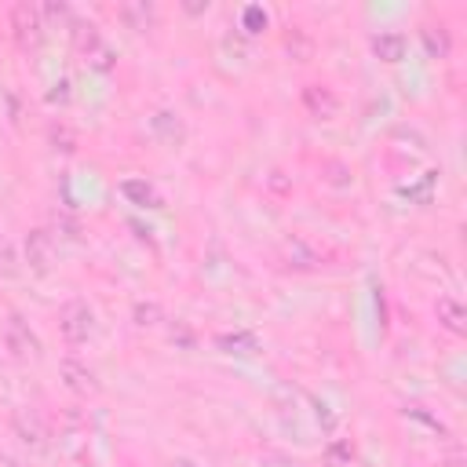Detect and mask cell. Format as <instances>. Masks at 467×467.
I'll return each mask as SVG.
<instances>
[{
  "mask_svg": "<svg viewBox=\"0 0 467 467\" xmlns=\"http://www.w3.org/2000/svg\"><path fill=\"white\" fill-rule=\"evenodd\" d=\"M74 44L81 51V58L95 70V74H110L117 70V51L110 48V40L92 26V22H74Z\"/></svg>",
  "mask_w": 467,
  "mask_h": 467,
  "instance_id": "cell-1",
  "label": "cell"
},
{
  "mask_svg": "<svg viewBox=\"0 0 467 467\" xmlns=\"http://www.w3.org/2000/svg\"><path fill=\"white\" fill-rule=\"evenodd\" d=\"M95 332V311L84 300H66L58 307V336H63L70 347L88 343Z\"/></svg>",
  "mask_w": 467,
  "mask_h": 467,
  "instance_id": "cell-2",
  "label": "cell"
},
{
  "mask_svg": "<svg viewBox=\"0 0 467 467\" xmlns=\"http://www.w3.org/2000/svg\"><path fill=\"white\" fill-rule=\"evenodd\" d=\"M8 26H12V37H15V44L22 48V51H37L40 44H44V15H40V8L37 4H15L12 12H8Z\"/></svg>",
  "mask_w": 467,
  "mask_h": 467,
  "instance_id": "cell-3",
  "label": "cell"
},
{
  "mask_svg": "<svg viewBox=\"0 0 467 467\" xmlns=\"http://www.w3.org/2000/svg\"><path fill=\"white\" fill-rule=\"evenodd\" d=\"M0 336H4V347H8V355L12 358H33V355H40V339L33 336V329H30V322L22 318V314H8L4 322H0Z\"/></svg>",
  "mask_w": 467,
  "mask_h": 467,
  "instance_id": "cell-4",
  "label": "cell"
},
{
  "mask_svg": "<svg viewBox=\"0 0 467 467\" xmlns=\"http://www.w3.org/2000/svg\"><path fill=\"white\" fill-rule=\"evenodd\" d=\"M22 256H26V263H30L33 274H48L55 267V234L44 230V226L30 230L26 242H22Z\"/></svg>",
  "mask_w": 467,
  "mask_h": 467,
  "instance_id": "cell-5",
  "label": "cell"
},
{
  "mask_svg": "<svg viewBox=\"0 0 467 467\" xmlns=\"http://www.w3.org/2000/svg\"><path fill=\"white\" fill-rule=\"evenodd\" d=\"M300 102H304V110L314 117V121H332V117L339 113V95L329 88V84H304V92H300Z\"/></svg>",
  "mask_w": 467,
  "mask_h": 467,
  "instance_id": "cell-6",
  "label": "cell"
},
{
  "mask_svg": "<svg viewBox=\"0 0 467 467\" xmlns=\"http://www.w3.org/2000/svg\"><path fill=\"white\" fill-rule=\"evenodd\" d=\"M12 427H15V435H19V442L26 449H33V453L48 449V427H44V420L33 413V409H19V413L12 417Z\"/></svg>",
  "mask_w": 467,
  "mask_h": 467,
  "instance_id": "cell-7",
  "label": "cell"
},
{
  "mask_svg": "<svg viewBox=\"0 0 467 467\" xmlns=\"http://www.w3.org/2000/svg\"><path fill=\"white\" fill-rule=\"evenodd\" d=\"M58 376H63V383H66L74 394H81V398L99 394V380H95V373H92L84 362H77V358H63V366H58Z\"/></svg>",
  "mask_w": 467,
  "mask_h": 467,
  "instance_id": "cell-8",
  "label": "cell"
},
{
  "mask_svg": "<svg viewBox=\"0 0 467 467\" xmlns=\"http://www.w3.org/2000/svg\"><path fill=\"white\" fill-rule=\"evenodd\" d=\"M435 318H438V325L449 332V336H467V311H463V304L456 300V296H438V304H435Z\"/></svg>",
  "mask_w": 467,
  "mask_h": 467,
  "instance_id": "cell-9",
  "label": "cell"
},
{
  "mask_svg": "<svg viewBox=\"0 0 467 467\" xmlns=\"http://www.w3.org/2000/svg\"><path fill=\"white\" fill-rule=\"evenodd\" d=\"M154 136L164 143V146H180L187 139V125L180 121V113H172V110H157L154 113V121H150Z\"/></svg>",
  "mask_w": 467,
  "mask_h": 467,
  "instance_id": "cell-10",
  "label": "cell"
},
{
  "mask_svg": "<svg viewBox=\"0 0 467 467\" xmlns=\"http://www.w3.org/2000/svg\"><path fill=\"white\" fill-rule=\"evenodd\" d=\"M369 48H373V55L380 58V63H401L405 51H409V40H405V33L387 30V33H376L369 40Z\"/></svg>",
  "mask_w": 467,
  "mask_h": 467,
  "instance_id": "cell-11",
  "label": "cell"
},
{
  "mask_svg": "<svg viewBox=\"0 0 467 467\" xmlns=\"http://www.w3.org/2000/svg\"><path fill=\"white\" fill-rule=\"evenodd\" d=\"M285 267H292V270H318L322 267V252L296 238V242L285 245Z\"/></svg>",
  "mask_w": 467,
  "mask_h": 467,
  "instance_id": "cell-12",
  "label": "cell"
},
{
  "mask_svg": "<svg viewBox=\"0 0 467 467\" xmlns=\"http://www.w3.org/2000/svg\"><path fill=\"white\" fill-rule=\"evenodd\" d=\"M121 194H125L136 208H161V205H164L161 190H157L154 183H146V180H125V183H121Z\"/></svg>",
  "mask_w": 467,
  "mask_h": 467,
  "instance_id": "cell-13",
  "label": "cell"
},
{
  "mask_svg": "<svg viewBox=\"0 0 467 467\" xmlns=\"http://www.w3.org/2000/svg\"><path fill=\"white\" fill-rule=\"evenodd\" d=\"M48 143H51V150H58V154H77L81 136L74 132L70 121H63V117H55V121L48 125Z\"/></svg>",
  "mask_w": 467,
  "mask_h": 467,
  "instance_id": "cell-14",
  "label": "cell"
},
{
  "mask_svg": "<svg viewBox=\"0 0 467 467\" xmlns=\"http://www.w3.org/2000/svg\"><path fill=\"white\" fill-rule=\"evenodd\" d=\"M420 40H424L427 58H449V51H453V40H449V30H445V26L424 22V26H420Z\"/></svg>",
  "mask_w": 467,
  "mask_h": 467,
  "instance_id": "cell-15",
  "label": "cell"
},
{
  "mask_svg": "<svg viewBox=\"0 0 467 467\" xmlns=\"http://www.w3.org/2000/svg\"><path fill=\"white\" fill-rule=\"evenodd\" d=\"M117 19H121L128 30H136V33H146V30L154 26L157 12H154L150 4H143V0H139V4H121V8H117Z\"/></svg>",
  "mask_w": 467,
  "mask_h": 467,
  "instance_id": "cell-16",
  "label": "cell"
},
{
  "mask_svg": "<svg viewBox=\"0 0 467 467\" xmlns=\"http://www.w3.org/2000/svg\"><path fill=\"white\" fill-rule=\"evenodd\" d=\"M216 347L226 350V355H256L260 339H256L252 332H219V336H216Z\"/></svg>",
  "mask_w": 467,
  "mask_h": 467,
  "instance_id": "cell-17",
  "label": "cell"
},
{
  "mask_svg": "<svg viewBox=\"0 0 467 467\" xmlns=\"http://www.w3.org/2000/svg\"><path fill=\"white\" fill-rule=\"evenodd\" d=\"M285 51L296 58V63H311V55H314V37H311L307 30H300V26H288V33H285Z\"/></svg>",
  "mask_w": 467,
  "mask_h": 467,
  "instance_id": "cell-18",
  "label": "cell"
},
{
  "mask_svg": "<svg viewBox=\"0 0 467 467\" xmlns=\"http://www.w3.org/2000/svg\"><path fill=\"white\" fill-rule=\"evenodd\" d=\"M350 460H355V442L350 438H332L325 445V463L329 467H350Z\"/></svg>",
  "mask_w": 467,
  "mask_h": 467,
  "instance_id": "cell-19",
  "label": "cell"
},
{
  "mask_svg": "<svg viewBox=\"0 0 467 467\" xmlns=\"http://www.w3.org/2000/svg\"><path fill=\"white\" fill-rule=\"evenodd\" d=\"M132 318H136V325H139V329H150V325L164 322V307H161L157 300H139V304H136V311H132Z\"/></svg>",
  "mask_w": 467,
  "mask_h": 467,
  "instance_id": "cell-20",
  "label": "cell"
},
{
  "mask_svg": "<svg viewBox=\"0 0 467 467\" xmlns=\"http://www.w3.org/2000/svg\"><path fill=\"white\" fill-rule=\"evenodd\" d=\"M19 270H22V263H19L15 245L0 238V278H4V281H8V278H19Z\"/></svg>",
  "mask_w": 467,
  "mask_h": 467,
  "instance_id": "cell-21",
  "label": "cell"
},
{
  "mask_svg": "<svg viewBox=\"0 0 467 467\" xmlns=\"http://www.w3.org/2000/svg\"><path fill=\"white\" fill-rule=\"evenodd\" d=\"M242 19H245V33H249V37H256V33L267 30V12H263V8H245Z\"/></svg>",
  "mask_w": 467,
  "mask_h": 467,
  "instance_id": "cell-22",
  "label": "cell"
},
{
  "mask_svg": "<svg viewBox=\"0 0 467 467\" xmlns=\"http://www.w3.org/2000/svg\"><path fill=\"white\" fill-rule=\"evenodd\" d=\"M40 15H44V26H48V19L51 22H70V4H44Z\"/></svg>",
  "mask_w": 467,
  "mask_h": 467,
  "instance_id": "cell-23",
  "label": "cell"
},
{
  "mask_svg": "<svg viewBox=\"0 0 467 467\" xmlns=\"http://www.w3.org/2000/svg\"><path fill=\"white\" fill-rule=\"evenodd\" d=\"M175 339H180L183 347H194V332H190L187 325H175V329H172V343H175Z\"/></svg>",
  "mask_w": 467,
  "mask_h": 467,
  "instance_id": "cell-24",
  "label": "cell"
},
{
  "mask_svg": "<svg viewBox=\"0 0 467 467\" xmlns=\"http://www.w3.org/2000/svg\"><path fill=\"white\" fill-rule=\"evenodd\" d=\"M55 88H58V92H48V102H66V99H70V84H66V81H58Z\"/></svg>",
  "mask_w": 467,
  "mask_h": 467,
  "instance_id": "cell-25",
  "label": "cell"
},
{
  "mask_svg": "<svg viewBox=\"0 0 467 467\" xmlns=\"http://www.w3.org/2000/svg\"><path fill=\"white\" fill-rule=\"evenodd\" d=\"M270 187H274L278 194H285V190H288V183H285V172H270Z\"/></svg>",
  "mask_w": 467,
  "mask_h": 467,
  "instance_id": "cell-26",
  "label": "cell"
},
{
  "mask_svg": "<svg viewBox=\"0 0 467 467\" xmlns=\"http://www.w3.org/2000/svg\"><path fill=\"white\" fill-rule=\"evenodd\" d=\"M260 467H296V463H292V460H278V456H270V460H263Z\"/></svg>",
  "mask_w": 467,
  "mask_h": 467,
  "instance_id": "cell-27",
  "label": "cell"
},
{
  "mask_svg": "<svg viewBox=\"0 0 467 467\" xmlns=\"http://www.w3.org/2000/svg\"><path fill=\"white\" fill-rule=\"evenodd\" d=\"M4 467H19V463H12V460H8V463H4Z\"/></svg>",
  "mask_w": 467,
  "mask_h": 467,
  "instance_id": "cell-28",
  "label": "cell"
}]
</instances>
